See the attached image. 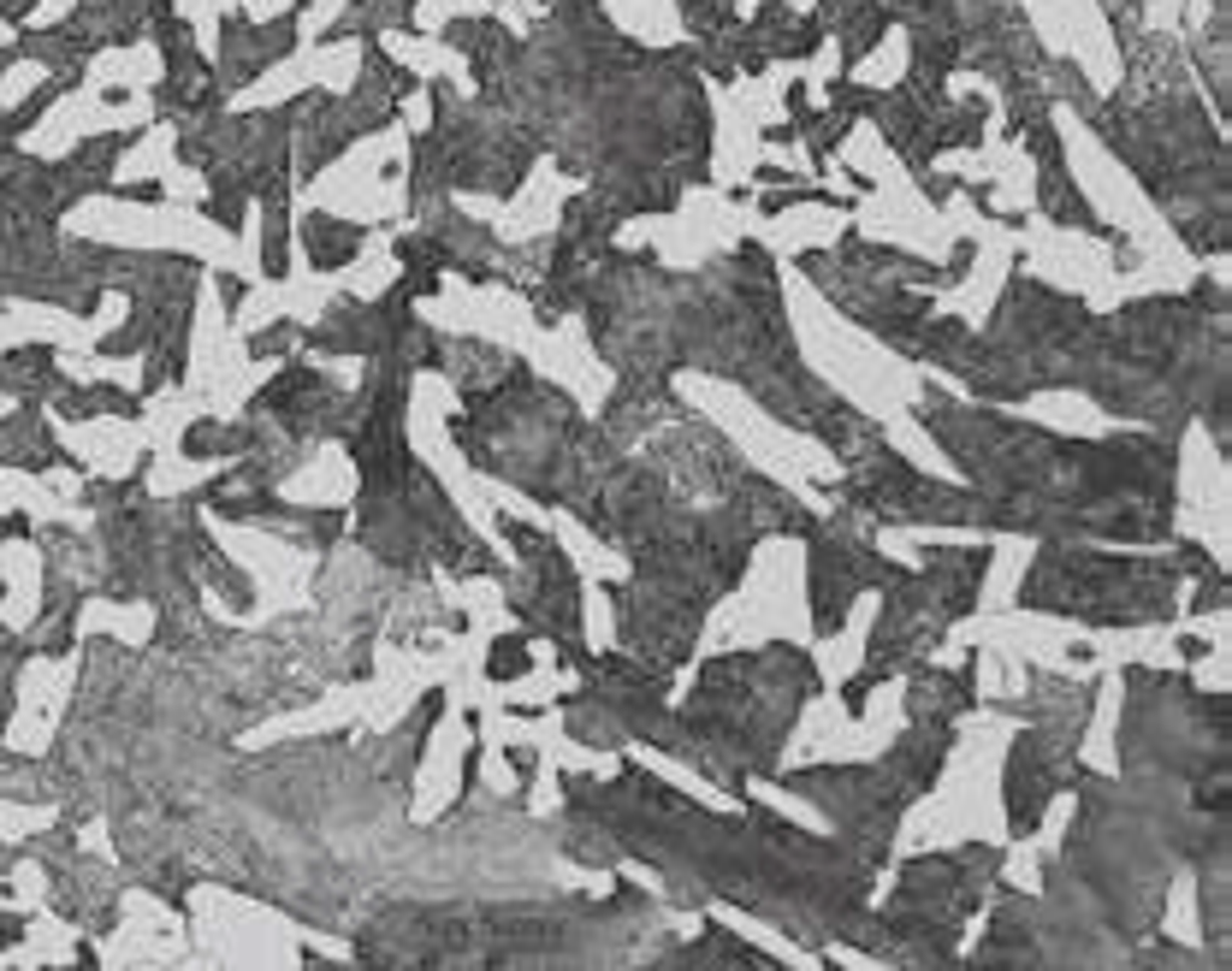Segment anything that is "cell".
I'll return each instance as SVG.
<instances>
[{
	"mask_svg": "<svg viewBox=\"0 0 1232 971\" xmlns=\"http://www.w3.org/2000/svg\"><path fill=\"white\" fill-rule=\"evenodd\" d=\"M303 237H309V261L321 267V273H332V267H350L356 261V250H362V225H350V219H326V213H309L303 219Z\"/></svg>",
	"mask_w": 1232,
	"mask_h": 971,
	"instance_id": "obj_1",
	"label": "cell"
},
{
	"mask_svg": "<svg viewBox=\"0 0 1232 971\" xmlns=\"http://www.w3.org/2000/svg\"><path fill=\"white\" fill-rule=\"evenodd\" d=\"M527 669H533V663H527V640H521V634H504L498 646L486 651V675H492V681H516Z\"/></svg>",
	"mask_w": 1232,
	"mask_h": 971,
	"instance_id": "obj_2",
	"label": "cell"
}]
</instances>
